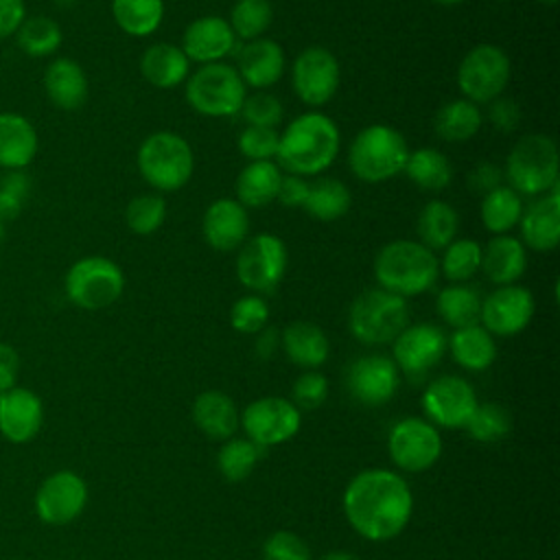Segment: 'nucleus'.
I'll list each match as a JSON object with an SVG mask.
<instances>
[{"label":"nucleus","instance_id":"obj_1","mask_svg":"<svg viewBox=\"0 0 560 560\" xmlns=\"http://www.w3.org/2000/svg\"><path fill=\"white\" fill-rule=\"evenodd\" d=\"M413 499L407 481L392 470L370 468L346 488L343 512L368 540H389L409 523Z\"/></svg>","mask_w":560,"mask_h":560},{"label":"nucleus","instance_id":"obj_2","mask_svg":"<svg viewBox=\"0 0 560 560\" xmlns=\"http://www.w3.org/2000/svg\"><path fill=\"white\" fill-rule=\"evenodd\" d=\"M341 133L337 122L322 112H306L293 118L280 136L278 166L293 175H319L337 158Z\"/></svg>","mask_w":560,"mask_h":560},{"label":"nucleus","instance_id":"obj_3","mask_svg":"<svg viewBox=\"0 0 560 560\" xmlns=\"http://www.w3.org/2000/svg\"><path fill=\"white\" fill-rule=\"evenodd\" d=\"M438 256L418 241H392L383 245L374 258V278L378 287L400 298L427 293L438 282Z\"/></svg>","mask_w":560,"mask_h":560},{"label":"nucleus","instance_id":"obj_4","mask_svg":"<svg viewBox=\"0 0 560 560\" xmlns=\"http://www.w3.org/2000/svg\"><path fill=\"white\" fill-rule=\"evenodd\" d=\"M409 149L402 133L389 125L376 122L363 127L348 151L350 171L368 184H378L402 173Z\"/></svg>","mask_w":560,"mask_h":560},{"label":"nucleus","instance_id":"obj_5","mask_svg":"<svg viewBox=\"0 0 560 560\" xmlns=\"http://www.w3.org/2000/svg\"><path fill=\"white\" fill-rule=\"evenodd\" d=\"M503 177L521 197L545 195L560 184L558 149L553 138L545 133H527L512 147Z\"/></svg>","mask_w":560,"mask_h":560},{"label":"nucleus","instance_id":"obj_6","mask_svg":"<svg viewBox=\"0 0 560 560\" xmlns=\"http://www.w3.org/2000/svg\"><path fill=\"white\" fill-rule=\"evenodd\" d=\"M409 326L407 300L385 289H368L354 298L348 313V328L365 346L394 341Z\"/></svg>","mask_w":560,"mask_h":560},{"label":"nucleus","instance_id":"obj_7","mask_svg":"<svg viewBox=\"0 0 560 560\" xmlns=\"http://www.w3.org/2000/svg\"><path fill=\"white\" fill-rule=\"evenodd\" d=\"M136 160L142 179L164 192L186 186L195 171L190 144L173 131H155L147 136Z\"/></svg>","mask_w":560,"mask_h":560},{"label":"nucleus","instance_id":"obj_8","mask_svg":"<svg viewBox=\"0 0 560 560\" xmlns=\"http://www.w3.org/2000/svg\"><path fill=\"white\" fill-rule=\"evenodd\" d=\"M245 96V83L236 68L223 61L203 63L186 79V101L201 116H234L241 112Z\"/></svg>","mask_w":560,"mask_h":560},{"label":"nucleus","instance_id":"obj_9","mask_svg":"<svg viewBox=\"0 0 560 560\" xmlns=\"http://www.w3.org/2000/svg\"><path fill=\"white\" fill-rule=\"evenodd\" d=\"M68 300L83 311L112 306L125 289L122 269L105 256H85L70 265L63 278Z\"/></svg>","mask_w":560,"mask_h":560},{"label":"nucleus","instance_id":"obj_10","mask_svg":"<svg viewBox=\"0 0 560 560\" xmlns=\"http://www.w3.org/2000/svg\"><path fill=\"white\" fill-rule=\"evenodd\" d=\"M512 63L503 48L479 44L470 48L457 66V88L466 101L479 105L501 96L510 83Z\"/></svg>","mask_w":560,"mask_h":560},{"label":"nucleus","instance_id":"obj_11","mask_svg":"<svg viewBox=\"0 0 560 560\" xmlns=\"http://www.w3.org/2000/svg\"><path fill=\"white\" fill-rule=\"evenodd\" d=\"M289 262L287 245L271 232H260L238 247L236 278L254 293H271L284 278Z\"/></svg>","mask_w":560,"mask_h":560},{"label":"nucleus","instance_id":"obj_12","mask_svg":"<svg viewBox=\"0 0 560 560\" xmlns=\"http://www.w3.org/2000/svg\"><path fill=\"white\" fill-rule=\"evenodd\" d=\"M341 70L337 57L322 46L304 48L291 66L293 92L311 107L326 105L339 88Z\"/></svg>","mask_w":560,"mask_h":560},{"label":"nucleus","instance_id":"obj_13","mask_svg":"<svg viewBox=\"0 0 560 560\" xmlns=\"http://www.w3.org/2000/svg\"><path fill=\"white\" fill-rule=\"evenodd\" d=\"M387 446L394 464L407 472L431 468L442 453L438 429L420 418H405L396 422L389 431Z\"/></svg>","mask_w":560,"mask_h":560},{"label":"nucleus","instance_id":"obj_14","mask_svg":"<svg viewBox=\"0 0 560 560\" xmlns=\"http://www.w3.org/2000/svg\"><path fill=\"white\" fill-rule=\"evenodd\" d=\"M243 429L252 442L267 448L293 438L300 429V409L278 396H265L249 402L243 411Z\"/></svg>","mask_w":560,"mask_h":560},{"label":"nucleus","instance_id":"obj_15","mask_svg":"<svg viewBox=\"0 0 560 560\" xmlns=\"http://www.w3.org/2000/svg\"><path fill=\"white\" fill-rule=\"evenodd\" d=\"M534 308L536 302L529 289L521 284H503L481 300L479 322L490 335L512 337L532 322Z\"/></svg>","mask_w":560,"mask_h":560},{"label":"nucleus","instance_id":"obj_16","mask_svg":"<svg viewBox=\"0 0 560 560\" xmlns=\"http://www.w3.org/2000/svg\"><path fill=\"white\" fill-rule=\"evenodd\" d=\"M85 501V481L72 470H57L42 481L35 494V512L46 525H66L83 512Z\"/></svg>","mask_w":560,"mask_h":560},{"label":"nucleus","instance_id":"obj_17","mask_svg":"<svg viewBox=\"0 0 560 560\" xmlns=\"http://www.w3.org/2000/svg\"><path fill=\"white\" fill-rule=\"evenodd\" d=\"M394 343V363L407 376H424L446 352V335L435 324L422 322L400 330Z\"/></svg>","mask_w":560,"mask_h":560},{"label":"nucleus","instance_id":"obj_18","mask_svg":"<svg viewBox=\"0 0 560 560\" xmlns=\"http://www.w3.org/2000/svg\"><path fill=\"white\" fill-rule=\"evenodd\" d=\"M400 383V370L385 354H365L352 361L346 372V385L354 400L378 407L394 398Z\"/></svg>","mask_w":560,"mask_h":560},{"label":"nucleus","instance_id":"obj_19","mask_svg":"<svg viewBox=\"0 0 560 560\" xmlns=\"http://www.w3.org/2000/svg\"><path fill=\"white\" fill-rule=\"evenodd\" d=\"M422 407L424 413L435 424L455 429L466 424V420L477 407V396L468 381L453 374H444L429 383V387L422 394Z\"/></svg>","mask_w":560,"mask_h":560},{"label":"nucleus","instance_id":"obj_20","mask_svg":"<svg viewBox=\"0 0 560 560\" xmlns=\"http://www.w3.org/2000/svg\"><path fill=\"white\" fill-rule=\"evenodd\" d=\"M188 61L217 63L234 52L236 35L225 18L203 15L192 20L182 35V46Z\"/></svg>","mask_w":560,"mask_h":560},{"label":"nucleus","instance_id":"obj_21","mask_svg":"<svg viewBox=\"0 0 560 560\" xmlns=\"http://www.w3.org/2000/svg\"><path fill=\"white\" fill-rule=\"evenodd\" d=\"M521 243L534 252H551L560 243V192L558 188L538 195L523 206L518 219Z\"/></svg>","mask_w":560,"mask_h":560},{"label":"nucleus","instance_id":"obj_22","mask_svg":"<svg viewBox=\"0 0 560 560\" xmlns=\"http://www.w3.org/2000/svg\"><path fill=\"white\" fill-rule=\"evenodd\" d=\"M249 217L247 210L236 201L221 197L212 201L201 219L203 241L217 252L238 249L247 238Z\"/></svg>","mask_w":560,"mask_h":560},{"label":"nucleus","instance_id":"obj_23","mask_svg":"<svg viewBox=\"0 0 560 560\" xmlns=\"http://www.w3.org/2000/svg\"><path fill=\"white\" fill-rule=\"evenodd\" d=\"M44 424V407L35 392L13 387L0 396V433L13 444L31 442Z\"/></svg>","mask_w":560,"mask_h":560},{"label":"nucleus","instance_id":"obj_24","mask_svg":"<svg viewBox=\"0 0 560 560\" xmlns=\"http://www.w3.org/2000/svg\"><path fill=\"white\" fill-rule=\"evenodd\" d=\"M236 72L245 85L265 90L280 81L284 72V50L269 37L245 42L236 52Z\"/></svg>","mask_w":560,"mask_h":560},{"label":"nucleus","instance_id":"obj_25","mask_svg":"<svg viewBox=\"0 0 560 560\" xmlns=\"http://www.w3.org/2000/svg\"><path fill=\"white\" fill-rule=\"evenodd\" d=\"M35 125L18 112H0V168L24 171L37 155Z\"/></svg>","mask_w":560,"mask_h":560},{"label":"nucleus","instance_id":"obj_26","mask_svg":"<svg viewBox=\"0 0 560 560\" xmlns=\"http://www.w3.org/2000/svg\"><path fill=\"white\" fill-rule=\"evenodd\" d=\"M44 92L46 98L66 112L79 109L88 98V77L85 70L70 57L52 59L44 70Z\"/></svg>","mask_w":560,"mask_h":560},{"label":"nucleus","instance_id":"obj_27","mask_svg":"<svg viewBox=\"0 0 560 560\" xmlns=\"http://www.w3.org/2000/svg\"><path fill=\"white\" fill-rule=\"evenodd\" d=\"M527 267V247L516 236L497 234L481 247V269L497 287L514 284Z\"/></svg>","mask_w":560,"mask_h":560},{"label":"nucleus","instance_id":"obj_28","mask_svg":"<svg viewBox=\"0 0 560 560\" xmlns=\"http://www.w3.org/2000/svg\"><path fill=\"white\" fill-rule=\"evenodd\" d=\"M190 61L184 50L168 42L151 44L140 57V74L147 83L168 90L188 79Z\"/></svg>","mask_w":560,"mask_h":560},{"label":"nucleus","instance_id":"obj_29","mask_svg":"<svg viewBox=\"0 0 560 560\" xmlns=\"http://www.w3.org/2000/svg\"><path fill=\"white\" fill-rule=\"evenodd\" d=\"M282 168L271 160L249 162L236 177V201L243 208H260L278 197Z\"/></svg>","mask_w":560,"mask_h":560},{"label":"nucleus","instance_id":"obj_30","mask_svg":"<svg viewBox=\"0 0 560 560\" xmlns=\"http://www.w3.org/2000/svg\"><path fill=\"white\" fill-rule=\"evenodd\" d=\"M282 348L300 368H319L330 352L326 332L313 322H291L282 332Z\"/></svg>","mask_w":560,"mask_h":560},{"label":"nucleus","instance_id":"obj_31","mask_svg":"<svg viewBox=\"0 0 560 560\" xmlns=\"http://www.w3.org/2000/svg\"><path fill=\"white\" fill-rule=\"evenodd\" d=\"M192 418L195 424L210 438V440H228L238 427V413L234 400L223 392H203L192 402Z\"/></svg>","mask_w":560,"mask_h":560},{"label":"nucleus","instance_id":"obj_32","mask_svg":"<svg viewBox=\"0 0 560 560\" xmlns=\"http://www.w3.org/2000/svg\"><path fill=\"white\" fill-rule=\"evenodd\" d=\"M446 348L451 350L453 359L470 372H481L490 368L497 357V343L492 335L479 324L457 328L451 339H446Z\"/></svg>","mask_w":560,"mask_h":560},{"label":"nucleus","instance_id":"obj_33","mask_svg":"<svg viewBox=\"0 0 560 560\" xmlns=\"http://www.w3.org/2000/svg\"><path fill=\"white\" fill-rule=\"evenodd\" d=\"M459 230V214L457 210L440 199L427 201L416 219V232L420 236L418 243L429 247L431 252L444 249L448 243L455 241Z\"/></svg>","mask_w":560,"mask_h":560},{"label":"nucleus","instance_id":"obj_34","mask_svg":"<svg viewBox=\"0 0 560 560\" xmlns=\"http://www.w3.org/2000/svg\"><path fill=\"white\" fill-rule=\"evenodd\" d=\"M481 109L466 98L444 103L433 116V129L446 142L470 140L481 129Z\"/></svg>","mask_w":560,"mask_h":560},{"label":"nucleus","instance_id":"obj_35","mask_svg":"<svg viewBox=\"0 0 560 560\" xmlns=\"http://www.w3.org/2000/svg\"><path fill=\"white\" fill-rule=\"evenodd\" d=\"M435 308H438V315L455 330L466 328V326L479 324L481 295L475 287H470L466 282H455V284L444 287L438 293Z\"/></svg>","mask_w":560,"mask_h":560},{"label":"nucleus","instance_id":"obj_36","mask_svg":"<svg viewBox=\"0 0 560 560\" xmlns=\"http://www.w3.org/2000/svg\"><path fill=\"white\" fill-rule=\"evenodd\" d=\"M352 203L348 186L337 177H317L308 182V197L304 210L317 221H337L341 219Z\"/></svg>","mask_w":560,"mask_h":560},{"label":"nucleus","instance_id":"obj_37","mask_svg":"<svg viewBox=\"0 0 560 560\" xmlns=\"http://www.w3.org/2000/svg\"><path fill=\"white\" fill-rule=\"evenodd\" d=\"M402 171L418 188L433 190V192L444 190L453 179V166L448 158L433 147L409 151Z\"/></svg>","mask_w":560,"mask_h":560},{"label":"nucleus","instance_id":"obj_38","mask_svg":"<svg viewBox=\"0 0 560 560\" xmlns=\"http://www.w3.org/2000/svg\"><path fill=\"white\" fill-rule=\"evenodd\" d=\"M112 15L127 35L147 37L164 20V0H112Z\"/></svg>","mask_w":560,"mask_h":560},{"label":"nucleus","instance_id":"obj_39","mask_svg":"<svg viewBox=\"0 0 560 560\" xmlns=\"http://www.w3.org/2000/svg\"><path fill=\"white\" fill-rule=\"evenodd\" d=\"M479 214L488 232H492L494 236L508 234L514 225H518V219L523 214V197L510 186H499L483 195Z\"/></svg>","mask_w":560,"mask_h":560},{"label":"nucleus","instance_id":"obj_40","mask_svg":"<svg viewBox=\"0 0 560 560\" xmlns=\"http://www.w3.org/2000/svg\"><path fill=\"white\" fill-rule=\"evenodd\" d=\"M61 39V26L48 15L24 18L20 28L15 31L18 48L28 57H50L59 50Z\"/></svg>","mask_w":560,"mask_h":560},{"label":"nucleus","instance_id":"obj_41","mask_svg":"<svg viewBox=\"0 0 560 560\" xmlns=\"http://www.w3.org/2000/svg\"><path fill=\"white\" fill-rule=\"evenodd\" d=\"M273 22V7L269 0H236L228 24L232 26L236 39L249 42L262 37V33Z\"/></svg>","mask_w":560,"mask_h":560},{"label":"nucleus","instance_id":"obj_42","mask_svg":"<svg viewBox=\"0 0 560 560\" xmlns=\"http://www.w3.org/2000/svg\"><path fill=\"white\" fill-rule=\"evenodd\" d=\"M481 269V245L470 238H455L444 247L440 271L451 282H466Z\"/></svg>","mask_w":560,"mask_h":560},{"label":"nucleus","instance_id":"obj_43","mask_svg":"<svg viewBox=\"0 0 560 560\" xmlns=\"http://www.w3.org/2000/svg\"><path fill=\"white\" fill-rule=\"evenodd\" d=\"M262 453H265V448L252 440H241V438L228 440L221 446L219 457H217L219 472L228 481H241L254 470V466L258 464Z\"/></svg>","mask_w":560,"mask_h":560},{"label":"nucleus","instance_id":"obj_44","mask_svg":"<svg viewBox=\"0 0 560 560\" xmlns=\"http://www.w3.org/2000/svg\"><path fill=\"white\" fill-rule=\"evenodd\" d=\"M464 429L477 442H497L510 431V413L497 402H477Z\"/></svg>","mask_w":560,"mask_h":560},{"label":"nucleus","instance_id":"obj_45","mask_svg":"<svg viewBox=\"0 0 560 560\" xmlns=\"http://www.w3.org/2000/svg\"><path fill=\"white\" fill-rule=\"evenodd\" d=\"M166 219V201L160 195H138L125 208L127 228L138 236H149L162 228Z\"/></svg>","mask_w":560,"mask_h":560},{"label":"nucleus","instance_id":"obj_46","mask_svg":"<svg viewBox=\"0 0 560 560\" xmlns=\"http://www.w3.org/2000/svg\"><path fill=\"white\" fill-rule=\"evenodd\" d=\"M269 319V306L262 295L249 293L238 298L230 308V324L238 332H260L267 326Z\"/></svg>","mask_w":560,"mask_h":560},{"label":"nucleus","instance_id":"obj_47","mask_svg":"<svg viewBox=\"0 0 560 560\" xmlns=\"http://www.w3.org/2000/svg\"><path fill=\"white\" fill-rule=\"evenodd\" d=\"M243 116V120L247 122V127H267V129H276L284 116V107L282 103L269 94V92H256L245 96L243 107L238 112Z\"/></svg>","mask_w":560,"mask_h":560},{"label":"nucleus","instance_id":"obj_48","mask_svg":"<svg viewBox=\"0 0 560 560\" xmlns=\"http://www.w3.org/2000/svg\"><path fill=\"white\" fill-rule=\"evenodd\" d=\"M31 192V179L24 171H7V175H0V221H13Z\"/></svg>","mask_w":560,"mask_h":560},{"label":"nucleus","instance_id":"obj_49","mask_svg":"<svg viewBox=\"0 0 560 560\" xmlns=\"http://www.w3.org/2000/svg\"><path fill=\"white\" fill-rule=\"evenodd\" d=\"M278 142H280L278 131L267 129V127H245L238 133V151L249 162L276 158Z\"/></svg>","mask_w":560,"mask_h":560},{"label":"nucleus","instance_id":"obj_50","mask_svg":"<svg viewBox=\"0 0 560 560\" xmlns=\"http://www.w3.org/2000/svg\"><path fill=\"white\" fill-rule=\"evenodd\" d=\"M262 560H311V551L298 534L276 532L262 545Z\"/></svg>","mask_w":560,"mask_h":560},{"label":"nucleus","instance_id":"obj_51","mask_svg":"<svg viewBox=\"0 0 560 560\" xmlns=\"http://www.w3.org/2000/svg\"><path fill=\"white\" fill-rule=\"evenodd\" d=\"M326 396H328V381L315 370L300 374L293 383V405L295 407L315 409L326 400Z\"/></svg>","mask_w":560,"mask_h":560},{"label":"nucleus","instance_id":"obj_52","mask_svg":"<svg viewBox=\"0 0 560 560\" xmlns=\"http://www.w3.org/2000/svg\"><path fill=\"white\" fill-rule=\"evenodd\" d=\"M488 120L492 122V127L501 133H510L521 125V107L514 98L510 96H497L494 101L488 103Z\"/></svg>","mask_w":560,"mask_h":560},{"label":"nucleus","instance_id":"obj_53","mask_svg":"<svg viewBox=\"0 0 560 560\" xmlns=\"http://www.w3.org/2000/svg\"><path fill=\"white\" fill-rule=\"evenodd\" d=\"M499 186H503V171L494 162H479L468 173V188L475 192L486 195Z\"/></svg>","mask_w":560,"mask_h":560},{"label":"nucleus","instance_id":"obj_54","mask_svg":"<svg viewBox=\"0 0 560 560\" xmlns=\"http://www.w3.org/2000/svg\"><path fill=\"white\" fill-rule=\"evenodd\" d=\"M306 197H308V182L302 175H293V173L282 175L278 197H276L282 206L302 208Z\"/></svg>","mask_w":560,"mask_h":560},{"label":"nucleus","instance_id":"obj_55","mask_svg":"<svg viewBox=\"0 0 560 560\" xmlns=\"http://www.w3.org/2000/svg\"><path fill=\"white\" fill-rule=\"evenodd\" d=\"M26 18L24 0H0V39L15 35Z\"/></svg>","mask_w":560,"mask_h":560},{"label":"nucleus","instance_id":"obj_56","mask_svg":"<svg viewBox=\"0 0 560 560\" xmlns=\"http://www.w3.org/2000/svg\"><path fill=\"white\" fill-rule=\"evenodd\" d=\"M20 370V357L13 346L0 343V396H4L9 389L15 387Z\"/></svg>","mask_w":560,"mask_h":560},{"label":"nucleus","instance_id":"obj_57","mask_svg":"<svg viewBox=\"0 0 560 560\" xmlns=\"http://www.w3.org/2000/svg\"><path fill=\"white\" fill-rule=\"evenodd\" d=\"M278 348V332L273 328H262L258 332V339H256V352L258 357L267 359L273 354V350Z\"/></svg>","mask_w":560,"mask_h":560},{"label":"nucleus","instance_id":"obj_58","mask_svg":"<svg viewBox=\"0 0 560 560\" xmlns=\"http://www.w3.org/2000/svg\"><path fill=\"white\" fill-rule=\"evenodd\" d=\"M319 560H359L354 553H348V551H330L326 556H322Z\"/></svg>","mask_w":560,"mask_h":560},{"label":"nucleus","instance_id":"obj_59","mask_svg":"<svg viewBox=\"0 0 560 560\" xmlns=\"http://www.w3.org/2000/svg\"><path fill=\"white\" fill-rule=\"evenodd\" d=\"M435 4H442V7H453V4H462L464 0H433Z\"/></svg>","mask_w":560,"mask_h":560},{"label":"nucleus","instance_id":"obj_60","mask_svg":"<svg viewBox=\"0 0 560 560\" xmlns=\"http://www.w3.org/2000/svg\"><path fill=\"white\" fill-rule=\"evenodd\" d=\"M52 2H55L57 7H63V9H66V7H72L77 0H52Z\"/></svg>","mask_w":560,"mask_h":560},{"label":"nucleus","instance_id":"obj_61","mask_svg":"<svg viewBox=\"0 0 560 560\" xmlns=\"http://www.w3.org/2000/svg\"><path fill=\"white\" fill-rule=\"evenodd\" d=\"M538 2H542V4H553V2H558V0H538Z\"/></svg>","mask_w":560,"mask_h":560},{"label":"nucleus","instance_id":"obj_62","mask_svg":"<svg viewBox=\"0 0 560 560\" xmlns=\"http://www.w3.org/2000/svg\"><path fill=\"white\" fill-rule=\"evenodd\" d=\"M2 234H4V223L0 221V241H2Z\"/></svg>","mask_w":560,"mask_h":560}]
</instances>
